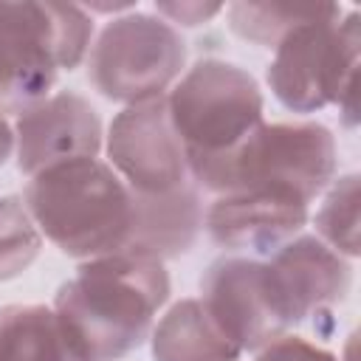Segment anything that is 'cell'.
Instances as JSON below:
<instances>
[{
    "label": "cell",
    "instance_id": "1",
    "mask_svg": "<svg viewBox=\"0 0 361 361\" xmlns=\"http://www.w3.org/2000/svg\"><path fill=\"white\" fill-rule=\"evenodd\" d=\"M166 299L164 262L121 251L82 262L76 276L59 288L54 310L90 361H118L147 341Z\"/></svg>",
    "mask_w": 361,
    "mask_h": 361
},
{
    "label": "cell",
    "instance_id": "2",
    "mask_svg": "<svg viewBox=\"0 0 361 361\" xmlns=\"http://www.w3.org/2000/svg\"><path fill=\"white\" fill-rule=\"evenodd\" d=\"M23 203L39 234L73 259H99L130 245L133 192L99 158H76L31 175Z\"/></svg>",
    "mask_w": 361,
    "mask_h": 361
},
{
    "label": "cell",
    "instance_id": "3",
    "mask_svg": "<svg viewBox=\"0 0 361 361\" xmlns=\"http://www.w3.org/2000/svg\"><path fill=\"white\" fill-rule=\"evenodd\" d=\"M164 99L192 183L237 152L265 124V99L257 79L226 59L195 62Z\"/></svg>",
    "mask_w": 361,
    "mask_h": 361
},
{
    "label": "cell",
    "instance_id": "4",
    "mask_svg": "<svg viewBox=\"0 0 361 361\" xmlns=\"http://www.w3.org/2000/svg\"><path fill=\"white\" fill-rule=\"evenodd\" d=\"M93 37L76 3H0V113L42 102L59 71H73Z\"/></svg>",
    "mask_w": 361,
    "mask_h": 361
},
{
    "label": "cell",
    "instance_id": "5",
    "mask_svg": "<svg viewBox=\"0 0 361 361\" xmlns=\"http://www.w3.org/2000/svg\"><path fill=\"white\" fill-rule=\"evenodd\" d=\"M361 17L333 6L327 14L293 28L268 65V85L282 107L293 113H316L327 104L344 110L355 124V79H358Z\"/></svg>",
    "mask_w": 361,
    "mask_h": 361
},
{
    "label": "cell",
    "instance_id": "6",
    "mask_svg": "<svg viewBox=\"0 0 361 361\" xmlns=\"http://www.w3.org/2000/svg\"><path fill=\"white\" fill-rule=\"evenodd\" d=\"M336 135L319 121L262 124L237 152L195 180L217 195L271 189L313 203L336 178Z\"/></svg>",
    "mask_w": 361,
    "mask_h": 361
},
{
    "label": "cell",
    "instance_id": "7",
    "mask_svg": "<svg viewBox=\"0 0 361 361\" xmlns=\"http://www.w3.org/2000/svg\"><path fill=\"white\" fill-rule=\"evenodd\" d=\"M186 42L175 25L158 14L130 11L110 20L96 37L87 59L93 87L121 104L164 99V90L180 76Z\"/></svg>",
    "mask_w": 361,
    "mask_h": 361
},
{
    "label": "cell",
    "instance_id": "8",
    "mask_svg": "<svg viewBox=\"0 0 361 361\" xmlns=\"http://www.w3.org/2000/svg\"><path fill=\"white\" fill-rule=\"evenodd\" d=\"M104 147L110 166L135 195H166L192 183L166 99L124 107L110 121Z\"/></svg>",
    "mask_w": 361,
    "mask_h": 361
},
{
    "label": "cell",
    "instance_id": "9",
    "mask_svg": "<svg viewBox=\"0 0 361 361\" xmlns=\"http://www.w3.org/2000/svg\"><path fill=\"white\" fill-rule=\"evenodd\" d=\"M262 268L274 316L285 333L341 302L353 285V268L347 257L333 251L316 234L290 237L276 251H271Z\"/></svg>",
    "mask_w": 361,
    "mask_h": 361
},
{
    "label": "cell",
    "instance_id": "10",
    "mask_svg": "<svg viewBox=\"0 0 361 361\" xmlns=\"http://www.w3.org/2000/svg\"><path fill=\"white\" fill-rule=\"evenodd\" d=\"M102 118L93 104L71 90L45 96L14 121V152L23 175H37L48 166L96 158L102 149Z\"/></svg>",
    "mask_w": 361,
    "mask_h": 361
},
{
    "label": "cell",
    "instance_id": "11",
    "mask_svg": "<svg viewBox=\"0 0 361 361\" xmlns=\"http://www.w3.org/2000/svg\"><path fill=\"white\" fill-rule=\"evenodd\" d=\"M200 302L240 353H259L285 327L276 322L262 259L254 257H220L200 279Z\"/></svg>",
    "mask_w": 361,
    "mask_h": 361
},
{
    "label": "cell",
    "instance_id": "12",
    "mask_svg": "<svg viewBox=\"0 0 361 361\" xmlns=\"http://www.w3.org/2000/svg\"><path fill=\"white\" fill-rule=\"evenodd\" d=\"M310 203L271 189L217 195L203 212V226L214 245L226 251L271 254L307 223Z\"/></svg>",
    "mask_w": 361,
    "mask_h": 361
},
{
    "label": "cell",
    "instance_id": "13",
    "mask_svg": "<svg viewBox=\"0 0 361 361\" xmlns=\"http://www.w3.org/2000/svg\"><path fill=\"white\" fill-rule=\"evenodd\" d=\"M135 220L130 234V254L172 259L186 254L203 228L200 189L186 183L166 195H135Z\"/></svg>",
    "mask_w": 361,
    "mask_h": 361
},
{
    "label": "cell",
    "instance_id": "14",
    "mask_svg": "<svg viewBox=\"0 0 361 361\" xmlns=\"http://www.w3.org/2000/svg\"><path fill=\"white\" fill-rule=\"evenodd\" d=\"M0 361H90L62 316L45 305L0 307Z\"/></svg>",
    "mask_w": 361,
    "mask_h": 361
},
{
    "label": "cell",
    "instance_id": "15",
    "mask_svg": "<svg viewBox=\"0 0 361 361\" xmlns=\"http://www.w3.org/2000/svg\"><path fill=\"white\" fill-rule=\"evenodd\" d=\"M240 355L200 299L175 302L152 330L155 361H237Z\"/></svg>",
    "mask_w": 361,
    "mask_h": 361
},
{
    "label": "cell",
    "instance_id": "16",
    "mask_svg": "<svg viewBox=\"0 0 361 361\" xmlns=\"http://www.w3.org/2000/svg\"><path fill=\"white\" fill-rule=\"evenodd\" d=\"M330 8L333 3H231L226 11L237 37L262 48H276L293 28L327 14Z\"/></svg>",
    "mask_w": 361,
    "mask_h": 361
},
{
    "label": "cell",
    "instance_id": "17",
    "mask_svg": "<svg viewBox=\"0 0 361 361\" xmlns=\"http://www.w3.org/2000/svg\"><path fill=\"white\" fill-rule=\"evenodd\" d=\"M316 212V237L341 257H358V175L333 178Z\"/></svg>",
    "mask_w": 361,
    "mask_h": 361
},
{
    "label": "cell",
    "instance_id": "18",
    "mask_svg": "<svg viewBox=\"0 0 361 361\" xmlns=\"http://www.w3.org/2000/svg\"><path fill=\"white\" fill-rule=\"evenodd\" d=\"M42 234L23 197L0 195V282L20 276L39 254Z\"/></svg>",
    "mask_w": 361,
    "mask_h": 361
},
{
    "label": "cell",
    "instance_id": "19",
    "mask_svg": "<svg viewBox=\"0 0 361 361\" xmlns=\"http://www.w3.org/2000/svg\"><path fill=\"white\" fill-rule=\"evenodd\" d=\"M254 361H338V358L330 350H324L302 336L285 333L276 341H271L268 347H262Z\"/></svg>",
    "mask_w": 361,
    "mask_h": 361
},
{
    "label": "cell",
    "instance_id": "20",
    "mask_svg": "<svg viewBox=\"0 0 361 361\" xmlns=\"http://www.w3.org/2000/svg\"><path fill=\"white\" fill-rule=\"evenodd\" d=\"M226 6L223 3H197V0H180V3H155V11L161 20H166L169 25H186L195 28L200 23H209L212 17H217Z\"/></svg>",
    "mask_w": 361,
    "mask_h": 361
},
{
    "label": "cell",
    "instance_id": "21",
    "mask_svg": "<svg viewBox=\"0 0 361 361\" xmlns=\"http://www.w3.org/2000/svg\"><path fill=\"white\" fill-rule=\"evenodd\" d=\"M14 152V127L8 124V118L0 113V166L11 158Z\"/></svg>",
    "mask_w": 361,
    "mask_h": 361
}]
</instances>
